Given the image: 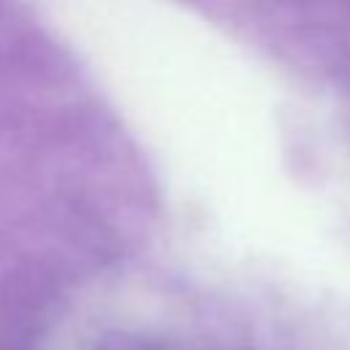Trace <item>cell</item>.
<instances>
[]
</instances>
